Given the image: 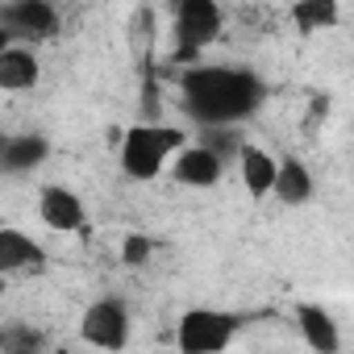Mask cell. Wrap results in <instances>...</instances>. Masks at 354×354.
<instances>
[{
  "label": "cell",
  "instance_id": "obj_18",
  "mask_svg": "<svg viewBox=\"0 0 354 354\" xmlns=\"http://www.w3.org/2000/svg\"><path fill=\"white\" fill-rule=\"evenodd\" d=\"M0 354H42V346H38V337H30L26 350H21V342H9L5 337V350H0Z\"/></svg>",
  "mask_w": 354,
  "mask_h": 354
},
{
  "label": "cell",
  "instance_id": "obj_2",
  "mask_svg": "<svg viewBox=\"0 0 354 354\" xmlns=\"http://www.w3.org/2000/svg\"><path fill=\"white\" fill-rule=\"evenodd\" d=\"M184 146H188V133L180 125L142 121V125L125 129V138H121V171L129 175V180H138V184L158 180Z\"/></svg>",
  "mask_w": 354,
  "mask_h": 354
},
{
  "label": "cell",
  "instance_id": "obj_23",
  "mask_svg": "<svg viewBox=\"0 0 354 354\" xmlns=\"http://www.w3.org/2000/svg\"><path fill=\"white\" fill-rule=\"evenodd\" d=\"M5 337H9V333H0V350H5Z\"/></svg>",
  "mask_w": 354,
  "mask_h": 354
},
{
  "label": "cell",
  "instance_id": "obj_7",
  "mask_svg": "<svg viewBox=\"0 0 354 354\" xmlns=\"http://www.w3.org/2000/svg\"><path fill=\"white\" fill-rule=\"evenodd\" d=\"M38 217H42V225L55 230V234H75V230H84L88 209H84L80 192H71V188H63V184H46V188L38 192Z\"/></svg>",
  "mask_w": 354,
  "mask_h": 354
},
{
  "label": "cell",
  "instance_id": "obj_9",
  "mask_svg": "<svg viewBox=\"0 0 354 354\" xmlns=\"http://www.w3.org/2000/svg\"><path fill=\"white\" fill-rule=\"evenodd\" d=\"M167 171H171V180L184 184V188H213L221 175H225V162L196 142V146H184L180 154H175Z\"/></svg>",
  "mask_w": 354,
  "mask_h": 354
},
{
  "label": "cell",
  "instance_id": "obj_14",
  "mask_svg": "<svg viewBox=\"0 0 354 354\" xmlns=\"http://www.w3.org/2000/svg\"><path fill=\"white\" fill-rule=\"evenodd\" d=\"M271 196H279L283 205H304L313 196V175H308V167L300 158H283L275 167V188H271Z\"/></svg>",
  "mask_w": 354,
  "mask_h": 354
},
{
  "label": "cell",
  "instance_id": "obj_8",
  "mask_svg": "<svg viewBox=\"0 0 354 354\" xmlns=\"http://www.w3.org/2000/svg\"><path fill=\"white\" fill-rule=\"evenodd\" d=\"M46 267V250L13 225H0V275L13 279V275H38Z\"/></svg>",
  "mask_w": 354,
  "mask_h": 354
},
{
  "label": "cell",
  "instance_id": "obj_22",
  "mask_svg": "<svg viewBox=\"0 0 354 354\" xmlns=\"http://www.w3.org/2000/svg\"><path fill=\"white\" fill-rule=\"evenodd\" d=\"M5 288H9V279H5V275H0V292H5Z\"/></svg>",
  "mask_w": 354,
  "mask_h": 354
},
{
  "label": "cell",
  "instance_id": "obj_21",
  "mask_svg": "<svg viewBox=\"0 0 354 354\" xmlns=\"http://www.w3.org/2000/svg\"><path fill=\"white\" fill-rule=\"evenodd\" d=\"M5 142H9V133H0V150H5Z\"/></svg>",
  "mask_w": 354,
  "mask_h": 354
},
{
  "label": "cell",
  "instance_id": "obj_13",
  "mask_svg": "<svg viewBox=\"0 0 354 354\" xmlns=\"http://www.w3.org/2000/svg\"><path fill=\"white\" fill-rule=\"evenodd\" d=\"M46 154H50V142L46 138H38V133H9V142H5V150H0V171H34V167H42L46 162Z\"/></svg>",
  "mask_w": 354,
  "mask_h": 354
},
{
  "label": "cell",
  "instance_id": "obj_16",
  "mask_svg": "<svg viewBox=\"0 0 354 354\" xmlns=\"http://www.w3.org/2000/svg\"><path fill=\"white\" fill-rule=\"evenodd\" d=\"M201 146H205L209 154H217L221 162H230V154L238 158V146H242V142L234 138V129H205V133H201Z\"/></svg>",
  "mask_w": 354,
  "mask_h": 354
},
{
  "label": "cell",
  "instance_id": "obj_15",
  "mask_svg": "<svg viewBox=\"0 0 354 354\" xmlns=\"http://www.w3.org/2000/svg\"><path fill=\"white\" fill-rule=\"evenodd\" d=\"M292 21H296L304 34L329 30V26L337 21V5H333V0H300V5H292Z\"/></svg>",
  "mask_w": 354,
  "mask_h": 354
},
{
  "label": "cell",
  "instance_id": "obj_4",
  "mask_svg": "<svg viewBox=\"0 0 354 354\" xmlns=\"http://www.w3.org/2000/svg\"><path fill=\"white\" fill-rule=\"evenodd\" d=\"M80 337L104 354H117L129 346V308L117 296H104L96 304H88V313L80 317Z\"/></svg>",
  "mask_w": 354,
  "mask_h": 354
},
{
  "label": "cell",
  "instance_id": "obj_6",
  "mask_svg": "<svg viewBox=\"0 0 354 354\" xmlns=\"http://www.w3.org/2000/svg\"><path fill=\"white\" fill-rule=\"evenodd\" d=\"M0 30L9 38H55L59 13L46 0H13V5H0Z\"/></svg>",
  "mask_w": 354,
  "mask_h": 354
},
{
  "label": "cell",
  "instance_id": "obj_19",
  "mask_svg": "<svg viewBox=\"0 0 354 354\" xmlns=\"http://www.w3.org/2000/svg\"><path fill=\"white\" fill-rule=\"evenodd\" d=\"M9 46H13V38H9V34H5V30H0V55H5V50H9Z\"/></svg>",
  "mask_w": 354,
  "mask_h": 354
},
{
  "label": "cell",
  "instance_id": "obj_12",
  "mask_svg": "<svg viewBox=\"0 0 354 354\" xmlns=\"http://www.w3.org/2000/svg\"><path fill=\"white\" fill-rule=\"evenodd\" d=\"M38 80H42V63L30 46L13 42L0 55V92H30Z\"/></svg>",
  "mask_w": 354,
  "mask_h": 354
},
{
  "label": "cell",
  "instance_id": "obj_20",
  "mask_svg": "<svg viewBox=\"0 0 354 354\" xmlns=\"http://www.w3.org/2000/svg\"><path fill=\"white\" fill-rule=\"evenodd\" d=\"M55 354H75V350H71V346H59V350H55Z\"/></svg>",
  "mask_w": 354,
  "mask_h": 354
},
{
  "label": "cell",
  "instance_id": "obj_5",
  "mask_svg": "<svg viewBox=\"0 0 354 354\" xmlns=\"http://www.w3.org/2000/svg\"><path fill=\"white\" fill-rule=\"evenodd\" d=\"M221 5L213 0H184L175 9V38H180V59H192L201 46H209L221 34Z\"/></svg>",
  "mask_w": 354,
  "mask_h": 354
},
{
  "label": "cell",
  "instance_id": "obj_3",
  "mask_svg": "<svg viewBox=\"0 0 354 354\" xmlns=\"http://www.w3.org/2000/svg\"><path fill=\"white\" fill-rule=\"evenodd\" d=\"M246 321L250 317L234 308H188L175 325V346H180V354H221L234 346Z\"/></svg>",
  "mask_w": 354,
  "mask_h": 354
},
{
  "label": "cell",
  "instance_id": "obj_11",
  "mask_svg": "<svg viewBox=\"0 0 354 354\" xmlns=\"http://www.w3.org/2000/svg\"><path fill=\"white\" fill-rule=\"evenodd\" d=\"M275 167H279V158H271L263 146H250V142L238 146V175H242V188L254 201L259 196H271V188H275Z\"/></svg>",
  "mask_w": 354,
  "mask_h": 354
},
{
  "label": "cell",
  "instance_id": "obj_1",
  "mask_svg": "<svg viewBox=\"0 0 354 354\" xmlns=\"http://www.w3.org/2000/svg\"><path fill=\"white\" fill-rule=\"evenodd\" d=\"M263 104V80L242 67H192L184 75V109L205 129H230Z\"/></svg>",
  "mask_w": 354,
  "mask_h": 354
},
{
  "label": "cell",
  "instance_id": "obj_10",
  "mask_svg": "<svg viewBox=\"0 0 354 354\" xmlns=\"http://www.w3.org/2000/svg\"><path fill=\"white\" fill-rule=\"evenodd\" d=\"M296 325H300V337L308 342L313 354H337L342 350V329L325 304H317V300L296 304Z\"/></svg>",
  "mask_w": 354,
  "mask_h": 354
},
{
  "label": "cell",
  "instance_id": "obj_17",
  "mask_svg": "<svg viewBox=\"0 0 354 354\" xmlns=\"http://www.w3.org/2000/svg\"><path fill=\"white\" fill-rule=\"evenodd\" d=\"M150 254H154V238H146V234H125V242H121V263H125V267H142Z\"/></svg>",
  "mask_w": 354,
  "mask_h": 354
}]
</instances>
